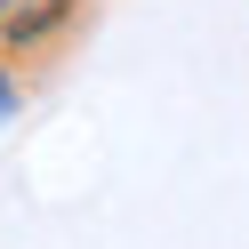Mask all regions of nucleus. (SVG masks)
Returning <instances> with one entry per match:
<instances>
[{"label":"nucleus","mask_w":249,"mask_h":249,"mask_svg":"<svg viewBox=\"0 0 249 249\" xmlns=\"http://www.w3.org/2000/svg\"><path fill=\"white\" fill-rule=\"evenodd\" d=\"M17 113V81H8V65H0V121Z\"/></svg>","instance_id":"obj_2"},{"label":"nucleus","mask_w":249,"mask_h":249,"mask_svg":"<svg viewBox=\"0 0 249 249\" xmlns=\"http://www.w3.org/2000/svg\"><path fill=\"white\" fill-rule=\"evenodd\" d=\"M0 17H8V8H0Z\"/></svg>","instance_id":"obj_3"},{"label":"nucleus","mask_w":249,"mask_h":249,"mask_svg":"<svg viewBox=\"0 0 249 249\" xmlns=\"http://www.w3.org/2000/svg\"><path fill=\"white\" fill-rule=\"evenodd\" d=\"M65 17H72V0H33V8H8V17H0V40H8V49H33V40H49Z\"/></svg>","instance_id":"obj_1"}]
</instances>
